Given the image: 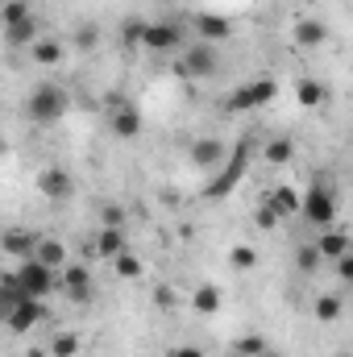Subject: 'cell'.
Returning <instances> with one entry per match:
<instances>
[{
	"label": "cell",
	"instance_id": "6da1fadb",
	"mask_svg": "<svg viewBox=\"0 0 353 357\" xmlns=\"http://www.w3.org/2000/svg\"><path fill=\"white\" fill-rule=\"evenodd\" d=\"M25 112H29L33 125H59L71 112V96L59 84H38L29 91V100H25Z\"/></svg>",
	"mask_w": 353,
	"mask_h": 357
},
{
	"label": "cell",
	"instance_id": "7a4b0ae2",
	"mask_svg": "<svg viewBox=\"0 0 353 357\" xmlns=\"http://www.w3.org/2000/svg\"><path fill=\"white\" fill-rule=\"evenodd\" d=\"M316 233H324V229H337V195H333V187L329 183H312L308 191H303V212H299Z\"/></svg>",
	"mask_w": 353,
	"mask_h": 357
},
{
	"label": "cell",
	"instance_id": "3957f363",
	"mask_svg": "<svg viewBox=\"0 0 353 357\" xmlns=\"http://www.w3.org/2000/svg\"><path fill=\"white\" fill-rule=\"evenodd\" d=\"M274 96H278V84H274L270 75H254V79L237 84V88L225 96V112H258V108H266Z\"/></svg>",
	"mask_w": 353,
	"mask_h": 357
},
{
	"label": "cell",
	"instance_id": "277c9868",
	"mask_svg": "<svg viewBox=\"0 0 353 357\" xmlns=\"http://www.w3.org/2000/svg\"><path fill=\"white\" fill-rule=\"evenodd\" d=\"M246 167H250V142H241V146L233 150V158H225V167L216 171V178L204 183V199H225V195L241 183Z\"/></svg>",
	"mask_w": 353,
	"mask_h": 357
},
{
	"label": "cell",
	"instance_id": "5b68a950",
	"mask_svg": "<svg viewBox=\"0 0 353 357\" xmlns=\"http://www.w3.org/2000/svg\"><path fill=\"white\" fill-rule=\"evenodd\" d=\"M179 71L191 75V79H212L220 71V50L208 46V42H191L179 50Z\"/></svg>",
	"mask_w": 353,
	"mask_h": 357
},
{
	"label": "cell",
	"instance_id": "8992f818",
	"mask_svg": "<svg viewBox=\"0 0 353 357\" xmlns=\"http://www.w3.org/2000/svg\"><path fill=\"white\" fill-rule=\"evenodd\" d=\"M17 278H21V291H25L29 299H46V295L59 287V270L46 266V262H38V258H25V262L17 266Z\"/></svg>",
	"mask_w": 353,
	"mask_h": 357
},
{
	"label": "cell",
	"instance_id": "52a82bcc",
	"mask_svg": "<svg viewBox=\"0 0 353 357\" xmlns=\"http://www.w3.org/2000/svg\"><path fill=\"white\" fill-rule=\"evenodd\" d=\"M183 46H187V42H183V25H179V21L163 17V21H150V25H146L142 50H150V54H175Z\"/></svg>",
	"mask_w": 353,
	"mask_h": 357
},
{
	"label": "cell",
	"instance_id": "ba28073f",
	"mask_svg": "<svg viewBox=\"0 0 353 357\" xmlns=\"http://www.w3.org/2000/svg\"><path fill=\"white\" fill-rule=\"evenodd\" d=\"M191 29H195V42H208V46H220L233 38V21H225L220 13H195Z\"/></svg>",
	"mask_w": 353,
	"mask_h": 357
},
{
	"label": "cell",
	"instance_id": "9c48e42d",
	"mask_svg": "<svg viewBox=\"0 0 353 357\" xmlns=\"http://www.w3.org/2000/svg\"><path fill=\"white\" fill-rule=\"evenodd\" d=\"M59 282H63V291H67L71 303H88L91 299V270L84 262H67V266L59 270Z\"/></svg>",
	"mask_w": 353,
	"mask_h": 357
},
{
	"label": "cell",
	"instance_id": "30bf717a",
	"mask_svg": "<svg viewBox=\"0 0 353 357\" xmlns=\"http://www.w3.org/2000/svg\"><path fill=\"white\" fill-rule=\"evenodd\" d=\"M42 320H46V299H25V303H17V307L4 316L8 333H33Z\"/></svg>",
	"mask_w": 353,
	"mask_h": 357
},
{
	"label": "cell",
	"instance_id": "8fae6325",
	"mask_svg": "<svg viewBox=\"0 0 353 357\" xmlns=\"http://www.w3.org/2000/svg\"><path fill=\"white\" fill-rule=\"evenodd\" d=\"M291 42H295L299 50H320V46L329 42V25L316 21V17H299V21L291 25Z\"/></svg>",
	"mask_w": 353,
	"mask_h": 357
},
{
	"label": "cell",
	"instance_id": "7c38bea8",
	"mask_svg": "<svg viewBox=\"0 0 353 357\" xmlns=\"http://www.w3.org/2000/svg\"><path fill=\"white\" fill-rule=\"evenodd\" d=\"M191 167H200V171H212V167H220L225 158H229V150H225V142H216V137H200L195 146H191Z\"/></svg>",
	"mask_w": 353,
	"mask_h": 357
},
{
	"label": "cell",
	"instance_id": "4fadbf2b",
	"mask_svg": "<svg viewBox=\"0 0 353 357\" xmlns=\"http://www.w3.org/2000/svg\"><path fill=\"white\" fill-rule=\"evenodd\" d=\"M125 250H129L125 229H121V225H100V233H96V254H100V258H108V262H117Z\"/></svg>",
	"mask_w": 353,
	"mask_h": 357
},
{
	"label": "cell",
	"instance_id": "5bb4252c",
	"mask_svg": "<svg viewBox=\"0 0 353 357\" xmlns=\"http://www.w3.org/2000/svg\"><path fill=\"white\" fill-rule=\"evenodd\" d=\"M266 204H270L283 220H291V216H299V212H303V195H299L295 187H287V183H283V187H274V191H266Z\"/></svg>",
	"mask_w": 353,
	"mask_h": 357
},
{
	"label": "cell",
	"instance_id": "9a60e30c",
	"mask_svg": "<svg viewBox=\"0 0 353 357\" xmlns=\"http://www.w3.org/2000/svg\"><path fill=\"white\" fill-rule=\"evenodd\" d=\"M316 250H320L324 262H337V258H345L353 250V241H350V233H341V229H324V233H316Z\"/></svg>",
	"mask_w": 353,
	"mask_h": 357
},
{
	"label": "cell",
	"instance_id": "2e32d148",
	"mask_svg": "<svg viewBox=\"0 0 353 357\" xmlns=\"http://www.w3.org/2000/svg\"><path fill=\"white\" fill-rule=\"evenodd\" d=\"M42 38V25H38V17L29 13L25 21H17V25H4V46H13V50H21V46H33Z\"/></svg>",
	"mask_w": 353,
	"mask_h": 357
},
{
	"label": "cell",
	"instance_id": "e0dca14e",
	"mask_svg": "<svg viewBox=\"0 0 353 357\" xmlns=\"http://www.w3.org/2000/svg\"><path fill=\"white\" fill-rule=\"evenodd\" d=\"M108 121H112V133H117V137H125V142L142 133V112H137L133 104H117V108L108 112Z\"/></svg>",
	"mask_w": 353,
	"mask_h": 357
},
{
	"label": "cell",
	"instance_id": "ac0fdd59",
	"mask_svg": "<svg viewBox=\"0 0 353 357\" xmlns=\"http://www.w3.org/2000/svg\"><path fill=\"white\" fill-rule=\"evenodd\" d=\"M38 241H42V237H33L29 229H8L0 245H4V254H13V258H21V262H25V258H33V254H38Z\"/></svg>",
	"mask_w": 353,
	"mask_h": 357
},
{
	"label": "cell",
	"instance_id": "d6986e66",
	"mask_svg": "<svg viewBox=\"0 0 353 357\" xmlns=\"http://www.w3.org/2000/svg\"><path fill=\"white\" fill-rule=\"evenodd\" d=\"M38 191L46 195V199H67L71 195V178L63 167H46L42 175H38Z\"/></svg>",
	"mask_w": 353,
	"mask_h": 357
},
{
	"label": "cell",
	"instance_id": "ffe728a7",
	"mask_svg": "<svg viewBox=\"0 0 353 357\" xmlns=\"http://www.w3.org/2000/svg\"><path fill=\"white\" fill-rule=\"evenodd\" d=\"M29 54H33V63H38V67H59V63L67 59V46H63L59 38H46V33H42V38L29 46Z\"/></svg>",
	"mask_w": 353,
	"mask_h": 357
},
{
	"label": "cell",
	"instance_id": "44dd1931",
	"mask_svg": "<svg viewBox=\"0 0 353 357\" xmlns=\"http://www.w3.org/2000/svg\"><path fill=\"white\" fill-rule=\"evenodd\" d=\"M341 312H345V299H341V295H333V291L316 295V303H312V316H316L320 324H337V320H341Z\"/></svg>",
	"mask_w": 353,
	"mask_h": 357
},
{
	"label": "cell",
	"instance_id": "7402d4cb",
	"mask_svg": "<svg viewBox=\"0 0 353 357\" xmlns=\"http://www.w3.org/2000/svg\"><path fill=\"white\" fill-rule=\"evenodd\" d=\"M33 258H38V262H46V266H54V270H63L67 262H71V258H67V245H63L59 237H42Z\"/></svg>",
	"mask_w": 353,
	"mask_h": 357
},
{
	"label": "cell",
	"instance_id": "603a6c76",
	"mask_svg": "<svg viewBox=\"0 0 353 357\" xmlns=\"http://www.w3.org/2000/svg\"><path fill=\"white\" fill-rule=\"evenodd\" d=\"M191 307H195L200 316H216V312H220V291H216L212 282L195 287V295H191Z\"/></svg>",
	"mask_w": 353,
	"mask_h": 357
},
{
	"label": "cell",
	"instance_id": "cb8c5ba5",
	"mask_svg": "<svg viewBox=\"0 0 353 357\" xmlns=\"http://www.w3.org/2000/svg\"><path fill=\"white\" fill-rule=\"evenodd\" d=\"M291 158H295V142L291 137H270L266 142V162L270 167H287Z\"/></svg>",
	"mask_w": 353,
	"mask_h": 357
},
{
	"label": "cell",
	"instance_id": "d4e9b609",
	"mask_svg": "<svg viewBox=\"0 0 353 357\" xmlns=\"http://www.w3.org/2000/svg\"><path fill=\"white\" fill-rule=\"evenodd\" d=\"M229 354H246V357H270V345H266V337H258V333H246V337H237V341L229 345Z\"/></svg>",
	"mask_w": 353,
	"mask_h": 357
},
{
	"label": "cell",
	"instance_id": "484cf974",
	"mask_svg": "<svg viewBox=\"0 0 353 357\" xmlns=\"http://www.w3.org/2000/svg\"><path fill=\"white\" fill-rule=\"evenodd\" d=\"M295 100H299V108H320L324 104V88L316 79H295Z\"/></svg>",
	"mask_w": 353,
	"mask_h": 357
},
{
	"label": "cell",
	"instance_id": "4316f807",
	"mask_svg": "<svg viewBox=\"0 0 353 357\" xmlns=\"http://www.w3.org/2000/svg\"><path fill=\"white\" fill-rule=\"evenodd\" d=\"M146 25H150V21H142V17H125V21H121V46H125V50L142 46V38H146Z\"/></svg>",
	"mask_w": 353,
	"mask_h": 357
},
{
	"label": "cell",
	"instance_id": "83f0119b",
	"mask_svg": "<svg viewBox=\"0 0 353 357\" xmlns=\"http://www.w3.org/2000/svg\"><path fill=\"white\" fill-rule=\"evenodd\" d=\"M320 262H324V258H320L316 241H312V245H299V250H295V266H299V274H312V270L320 266Z\"/></svg>",
	"mask_w": 353,
	"mask_h": 357
},
{
	"label": "cell",
	"instance_id": "f1b7e54d",
	"mask_svg": "<svg viewBox=\"0 0 353 357\" xmlns=\"http://www.w3.org/2000/svg\"><path fill=\"white\" fill-rule=\"evenodd\" d=\"M75 354H80V337L75 333H59L50 341V357H75Z\"/></svg>",
	"mask_w": 353,
	"mask_h": 357
},
{
	"label": "cell",
	"instance_id": "f546056e",
	"mask_svg": "<svg viewBox=\"0 0 353 357\" xmlns=\"http://www.w3.org/2000/svg\"><path fill=\"white\" fill-rule=\"evenodd\" d=\"M112 270H117L121 278H142V258H137L133 250H125V254L112 262Z\"/></svg>",
	"mask_w": 353,
	"mask_h": 357
},
{
	"label": "cell",
	"instance_id": "4dcf8cb0",
	"mask_svg": "<svg viewBox=\"0 0 353 357\" xmlns=\"http://www.w3.org/2000/svg\"><path fill=\"white\" fill-rule=\"evenodd\" d=\"M71 46H75V50H84V54L96 50V46H100V29H96V25H80V29H75V38H71Z\"/></svg>",
	"mask_w": 353,
	"mask_h": 357
},
{
	"label": "cell",
	"instance_id": "1f68e13d",
	"mask_svg": "<svg viewBox=\"0 0 353 357\" xmlns=\"http://www.w3.org/2000/svg\"><path fill=\"white\" fill-rule=\"evenodd\" d=\"M254 262H258V254H254L250 245H233V250H229V266L233 270H254Z\"/></svg>",
	"mask_w": 353,
	"mask_h": 357
},
{
	"label": "cell",
	"instance_id": "d6a6232c",
	"mask_svg": "<svg viewBox=\"0 0 353 357\" xmlns=\"http://www.w3.org/2000/svg\"><path fill=\"white\" fill-rule=\"evenodd\" d=\"M29 17V4L25 0H4V8H0V21L4 25H17V21H25Z\"/></svg>",
	"mask_w": 353,
	"mask_h": 357
},
{
	"label": "cell",
	"instance_id": "836d02e7",
	"mask_svg": "<svg viewBox=\"0 0 353 357\" xmlns=\"http://www.w3.org/2000/svg\"><path fill=\"white\" fill-rule=\"evenodd\" d=\"M278 220H283V216H278V212H274V208H270V204H258V216H254V225H258V229H266V233H270V229H274V225H278Z\"/></svg>",
	"mask_w": 353,
	"mask_h": 357
},
{
	"label": "cell",
	"instance_id": "e575fe53",
	"mask_svg": "<svg viewBox=\"0 0 353 357\" xmlns=\"http://www.w3.org/2000/svg\"><path fill=\"white\" fill-rule=\"evenodd\" d=\"M333 274H337V278H341L345 287L353 282V250L345 254V258H337V262H333Z\"/></svg>",
	"mask_w": 353,
	"mask_h": 357
},
{
	"label": "cell",
	"instance_id": "d590c367",
	"mask_svg": "<svg viewBox=\"0 0 353 357\" xmlns=\"http://www.w3.org/2000/svg\"><path fill=\"white\" fill-rule=\"evenodd\" d=\"M100 225H125V212H121L117 204H108V208L100 212Z\"/></svg>",
	"mask_w": 353,
	"mask_h": 357
},
{
	"label": "cell",
	"instance_id": "8d00e7d4",
	"mask_svg": "<svg viewBox=\"0 0 353 357\" xmlns=\"http://www.w3.org/2000/svg\"><path fill=\"white\" fill-rule=\"evenodd\" d=\"M167 357H204V349H200V345H179V349H171Z\"/></svg>",
	"mask_w": 353,
	"mask_h": 357
},
{
	"label": "cell",
	"instance_id": "74e56055",
	"mask_svg": "<svg viewBox=\"0 0 353 357\" xmlns=\"http://www.w3.org/2000/svg\"><path fill=\"white\" fill-rule=\"evenodd\" d=\"M154 299H158V307H175V295H171L167 287H158V291H154Z\"/></svg>",
	"mask_w": 353,
	"mask_h": 357
},
{
	"label": "cell",
	"instance_id": "f35d334b",
	"mask_svg": "<svg viewBox=\"0 0 353 357\" xmlns=\"http://www.w3.org/2000/svg\"><path fill=\"white\" fill-rule=\"evenodd\" d=\"M25 357H50V354H46V349H29Z\"/></svg>",
	"mask_w": 353,
	"mask_h": 357
},
{
	"label": "cell",
	"instance_id": "ab89813d",
	"mask_svg": "<svg viewBox=\"0 0 353 357\" xmlns=\"http://www.w3.org/2000/svg\"><path fill=\"white\" fill-rule=\"evenodd\" d=\"M333 357H353V354H345V349H341V354H333Z\"/></svg>",
	"mask_w": 353,
	"mask_h": 357
},
{
	"label": "cell",
	"instance_id": "60d3db41",
	"mask_svg": "<svg viewBox=\"0 0 353 357\" xmlns=\"http://www.w3.org/2000/svg\"><path fill=\"white\" fill-rule=\"evenodd\" d=\"M229 357H246V354H229Z\"/></svg>",
	"mask_w": 353,
	"mask_h": 357
},
{
	"label": "cell",
	"instance_id": "b9f144b4",
	"mask_svg": "<svg viewBox=\"0 0 353 357\" xmlns=\"http://www.w3.org/2000/svg\"><path fill=\"white\" fill-rule=\"evenodd\" d=\"M350 295H353V282H350Z\"/></svg>",
	"mask_w": 353,
	"mask_h": 357
}]
</instances>
